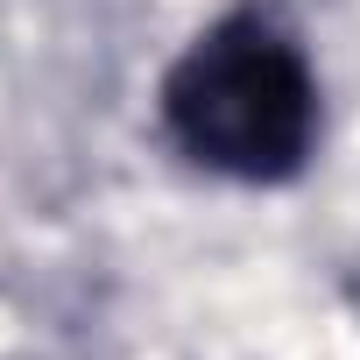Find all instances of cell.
Segmentation results:
<instances>
[{"label": "cell", "mask_w": 360, "mask_h": 360, "mask_svg": "<svg viewBox=\"0 0 360 360\" xmlns=\"http://www.w3.org/2000/svg\"><path fill=\"white\" fill-rule=\"evenodd\" d=\"M162 127L212 176L283 184L318 141V78L269 15H226L169 64Z\"/></svg>", "instance_id": "6da1fadb"}]
</instances>
